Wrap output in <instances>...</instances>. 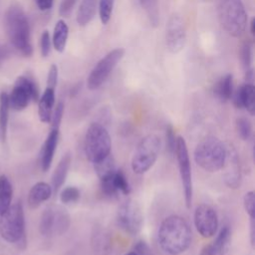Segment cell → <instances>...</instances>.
<instances>
[{
    "instance_id": "cell-1",
    "label": "cell",
    "mask_w": 255,
    "mask_h": 255,
    "mask_svg": "<svg viewBox=\"0 0 255 255\" xmlns=\"http://www.w3.org/2000/svg\"><path fill=\"white\" fill-rule=\"evenodd\" d=\"M191 229L184 218L169 215L162 220L157 232L160 248L169 255L185 252L191 243Z\"/></svg>"
},
{
    "instance_id": "cell-2",
    "label": "cell",
    "mask_w": 255,
    "mask_h": 255,
    "mask_svg": "<svg viewBox=\"0 0 255 255\" xmlns=\"http://www.w3.org/2000/svg\"><path fill=\"white\" fill-rule=\"evenodd\" d=\"M4 27L9 42L14 50L23 57H31L33 46L29 20L18 4H12L5 12Z\"/></svg>"
},
{
    "instance_id": "cell-3",
    "label": "cell",
    "mask_w": 255,
    "mask_h": 255,
    "mask_svg": "<svg viewBox=\"0 0 255 255\" xmlns=\"http://www.w3.org/2000/svg\"><path fill=\"white\" fill-rule=\"evenodd\" d=\"M218 20L225 32L234 37H242L247 29L248 16L242 0H216Z\"/></svg>"
},
{
    "instance_id": "cell-4",
    "label": "cell",
    "mask_w": 255,
    "mask_h": 255,
    "mask_svg": "<svg viewBox=\"0 0 255 255\" xmlns=\"http://www.w3.org/2000/svg\"><path fill=\"white\" fill-rule=\"evenodd\" d=\"M0 235L11 244L25 246V215L21 202L11 204L8 210L0 215Z\"/></svg>"
},
{
    "instance_id": "cell-5",
    "label": "cell",
    "mask_w": 255,
    "mask_h": 255,
    "mask_svg": "<svg viewBox=\"0 0 255 255\" xmlns=\"http://www.w3.org/2000/svg\"><path fill=\"white\" fill-rule=\"evenodd\" d=\"M226 156V145L215 136L202 139L194 150V160L202 169L215 172L222 168Z\"/></svg>"
},
{
    "instance_id": "cell-6",
    "label": "cell",
    "mask_w": 255,
    "mask_h": 255,
    "mask_svg": "<svg viewBox=\"0 0 255 255\" xmlns=\"http://www.w3.org/2000/svg\"><path fill=\"white\" fill-rule=\"evenodd\" d=\"M112 140L107 128L99 124L93 123L87 129L84 141V149L87 158L95 163L111 154Z\"/></svg>"
},
{
    "instance_id": "cell-7",
    "label": "cell",
    "mask_w": 255,
    "mask_h": 255,
    "mask_svg": "<svg viewBox=\"0 0 255 255\" xmlns=\"http://www.w3.org/2000/svg\"><path fill=\"white\" fill-rule=\"evenodd\" d=\"M161 141L155 134L144 136L135 147L131 158V169L136 174H143L150 169L155 163L159 151Z\"/></svg>"
},
{
    "instance_id": "cell-8",
    "label": "cell",
    "mask_w": 255,
    "mask_h": 255,
    "mask_svg": "<svg viewBox=\"0 0 255 255\" xmlns=\"http://www.w3.org/2000/svg\"><path fill=\"white\" fill-rule=\"evenodd\" d=\"M125 55L123 48H116L107 53L92 69L87 79V87L91 91L99 89L113 73Z\"/></svg>"
},
{
    "instance_id": "cell-9",
    "label": "cell",
    "mask_w": 255,
    "mask_h": 255,
    "mask_svg": "<svg viewBox=\"0 0 255 255\" xmlns=\"http://www.w3.org/2000/svg\"><path fill=\"white\" fill-rule=\"evenodd\" d=\"M71 225V217L66 209L60 206L46 208L40 218L39 231L43 236L63 235Z\"/></svg>"
},
{
    "instance_id": "cell-10",
    "label": "cell",
    "mask_w": 255,
    "mask_h": 255,
    "mask_svg": "<svg viewBox=\"0 0 255 255\" xmlns=\"http://www.w3.org/2000/svg\"><path fill=\"white\" fill-rule=\"evenodd\" d=\"M10 109L23 111L33 101L39 100V90L36 82L27 76H20L16 79L14 87L8 94Z\"/></svg>"
},
{
    "instance_id": "cell-11",
    "label": "cell",
    "mask_w": 255,
    "mask_h": 255,
    "mask_svg": "<svg viewBox=\"0 0 255 255\" xmlns=\"http://www.w3.org/2000/svg\"><path fill=\"white\" fill-rule=\"evenodd\" d=\"M117 224L130 235L139 233L143 224V215L139 204L132 199L122 202L117 211Z\"/></svg>"
},
{
    "instance_id": "cell-12",
    "label": "cell",
    "mask_w": 255,
    "mask_h": 255,
    "mask_svg": "<svg viewBox=\"0 0 255 255\" xmlns=\"http://www.w3.org/2000/svg\"><path fill=\"white\" fill-rule=\"evenodd\" d=\"M175 156L178 162V168H179V174H180L185 204L187 207H190L192 202V194H193L191 167H190V160H189L187 145L182 136H177L176 138Z\"/></svg>"
},
{
    "instance_id": "cell-13",
    "label": "cell",
    "mask_w": 255,
    "mask_h": 255,
    "mask_svg": "<svg viewBox=\"0 0 255 255\" xmlns=\"http://www.w3.org/2000/svg\"><path fill=\"white\" fill-rule=\"evenodd\" d=\"M186 43V28L178 13L170 15L165 26V46L171 54L181 52Z\"/></svg>"
},
{
    "instance_id": "cell-14",
    "label": "cell",
    "mask_w": 255,
    "mask_h": 255,
    "mask_svg": "<svg viewBox=\"0 0 255 255\" xmlns=\"http://www.w3.org/2000/svg\"><path fill=\"white\" fill-rule=\"evenodd\" d=\"M194 225L197 232L204 238L212 237L218 228L216 211L207 204H200L194 211Z\"/></svg>"
},
{
    "instance_id": "cell-15",
    "label": "cell",
    "mask_w": 255,
    "mask_h": 255,
    "mask_svg": "<svg viewBox=\"0 0 255 255\" xmlns=\"http://www.w3.org/2000/svg\"><path fill=\"white\" fill-rule=\"evenodd\" d=\"M221 169H224L223 177L226 185L230 188H237L241 182L240 162L236 150L230 145H226V156Z\"/></svg>"
},
{
    "instance_id": "cell-16",
    "label": "cell",
    "mask_w": 255,
    "mask_h": 255,
    "mask_svg": "<svg viewBox=\"0 0 255 255\" xmlns=\"http://www.w3.org/2000/svg\"><path fill=\"white\" fill-rule=\"evenodd\" d=\"M232 96L237 109H245L251 116L255 114V89L252 83L243 84Z\"/></svg>"
},
{
    "instance_id": "cell-17",
    "label": "cell",
    "mask_w": 255,
    "mask_h": 255,
    "mask_svg": "<svg viewBox=\"0 0 255 255\" xmlns=\"http://www.w3.org/2000/svg\"><path fill=\"white\" fill-rule=\"evenodd\" d=\"M59 129L58 128H52L47 135L40 152V164L43 171H48L51 167L55 151L57 149L59 141Z\"/></svg>"
},
{
    "instance_id": "cell-18",
    "label": "cell",
    "mask_w": 255,
    "mask_h": 255,
    "mask_svg": "<svg viewBox=\"0 0 255 255\" xmlns=\"http://www.w3.org/2000/svg\"><path fill=\"white\" fill-rule=\"evenodd\" d=\"M53 189L49 183L44 181L35 183L28 193L27 201L29 207L32 209L39 207L43 202L47 201L51 197Z\"/></svg>"
},
{
    "instance_id": "cell-19",
    "label": "cell",
    "mask_w": 255,
    "mask_h": 255,
    "mask_svg": "<svg viewBox=\"0 0 255 255\" xmlns=\"http://www.w3.org/2000/svg\"><path fill=\"white\" fill-rule=\"evenodd\" d=\"M55 108V90L51 88L45 89L38 102V116L42 123L49 124Z\"/></svg>"
},
{
    "instance_id": "cell-20",
    "label": "cell",
    "mask_w": 255,
    "mask_h": 255,
    "mask_svg": "<svg viewBox=\"0 0 255 255\" xmlns=\"http://www.w3.org/2000/svg\"><path fill=\"white\" fill-rule=\"evenodd\" d=\"M71 162H72V154L70 152H66L58 162L52 175L51 186L54 192H57L64 184L71 166Z\"/></svg>"
},
{
    "instance_id": "cell-21",
    "label": "cell",
    "mask_w": 255,
    "mask_h": 255,
    "mask_svg": "<svg viewBox=\"0 0 255 255\" xmlns=\"http://www.w3.org/2000/svg\"><path fill=\"white\" fill-rule=\"evenodd\" d=\"M99 0H82L78 11L76 20L79 26H87L96 16Z\"/></svg>"
},
{
    "instance_id": "cell-22",
    "label": "cell",
    "mask_w": 255,
    "mask_h": 255,
    "mask_svg": "<svg viewBox=\"0 0 255 255\" xmlns=\"http://www.w3.org/2000/svg\"><path fill=\"white\" fill-rule=\"evenodd\" d=\"M214 96L222 103L228 102L233 95V76L226 74L222 76L213 87Z\"/></svg>"
},
{
    "instance_id": "cell-23",
    "label": "cell",
    "mask_w": 255,
    "mask_h": 255,
    "mask_svg": "<svg viewBox=\"0 0 255 255\" xmlns=\"http://www.w3.org/2000/svg\"><path fill=\"white\" fill-rule=\"evenodd\" d=\"M92 248L97 255H108L112 248V239L105 229H97L92 236Z\"/></svg>"
},
{
    "instance_id": "cell-24",
    "label": "cell",
    "mask_w": 255,
    "mask_h": 255,
    "mask_svg": "<svg viewBox=\"0 0 255 255\" xmlns=\"http://www.w3.org/2000/svg\"><path fill=\"white\" fill-rule=\"evenodd\" d=\"M69 36V27L65 20L60 19L56 22L53 36H52V45L58 53H63L65 51Z\"/></svg>"
},
{
    "instance_id": "cell-25",
    "label": "cell",
    "mask_w": 255,
    "mask_h": 255,
    "mask_svg": "<svg viewBox=\"0 0 255 255\" xmlns=\"http://www.w3.org/2000/svg\"><path fill=\"white\" fill-rule=\"evenodd\" d=\"M13 187L9 178L2 174L0 175V215H2L12 204Z\"/></svg>"
},
{
    "instance_id": "cell-26",
    "label": "cell",
    "mask_w": 255,
    "mask_h": 255,
    "mask_svg": "<svg viewBox=\"0 0 255 255\" xmlns=\"http://www.w3.org/2000/svg\"><path fill=\"white\" fill-rule=\"evenodd\" d=\"M9 99L6 92H1L0 94V139L5 142L8 130V121H9Z\"/></svg>"
},
{
    "instance_id": "cell-27",
    "label": "cell",
    "mask_w": 255,
    "mask_h": 255,
    "mask_svg": "<svg viewBox=\"0 0 255 255\" xmlns=\"http://www.w3.org/2000/svg\"><path fill=\"white\" fill-rule=\"evenodd\" d=\"M231 240V231L229 226L224 225L218 232L212 243L217 255H229V246Z\"/></svg>"
},
{
    "instance_id": "cell-28",
    "label": "cell",
    "mask_w": 255,
    "mask_h": 255,
    "mask_svg": "<svg viewBox=\"0 0 255 255\" xmlns=\"http://www.w3.org/2000/svg\"><path fill=\"white\" fill-rule=\"evenodd\" d=\"M93 164H94L95 171L98 174V177L100 180L113 175L117 170L116 162H115V159L112 154H109L105 158H103L100 161L95 162Z\"/></svg>"
},
{
    "instance_id": "cell-29",
    "label": "cell",
    "mask_w": 255,
    "mask_h": 255,
    "mask_svg": "<svg viewBox=\"0 0 255 255\" xmlns=\"http://www.w3.org/2000/svg\"><path fill=\"white\" fill-rule=\"evenodd\" d=\"M141 8L144 10L146 17L151 26L156 27L159 23V7L158 0H137Z\"/></svg>"
},
{
    "instance_id": "cell-30",
    "label": "cell",
    "mask_w": 255,
    "mask_h": 255,
    "mask_svg": "<svg viewBox=\"0 0 255 255\" xmlns=\"http://www.w3.org/2000/svg\"><path fill=\"white\" fill-rule=\"evenodd\" d=\"M115 0H99L98 2V10H99V16L102 24L107 25L113 14Z\"/></svg>"
},
{
    "instance_id": "cell-31",
    "label": "cell",
    "mask_w": 255,
    "mask_h": 255,
    "mask_svg": "<svg viewBox=\"0 0 255 255\" xmlns=\"http://www.w3.org/2000/svg\"><path fill=\"white\" fill-rule=\"evenodd\" d=\"M253 58V45L250 40H246L240 49V61L245 71L251 69Z\"/></svg>"
},
{
    "instance_id": "cell-32",
    "label": "cell",
    "mask_w": 255,
    "mask_h": 255,
    "mask_svg": "<svg viewBox=\"0 0 255 255\" xmlns=\"http://www.w3.org/2000/svg\"><path fill=\"white\" fill-rule=\"evenodd\" d=\"M236 126V130L238 135L243 139V140H248L252 136V124L251 122L244 117H240L236 120L235 123Z\"/></svg>"
},
{
    "instance_id": "cell-33",
    "label": "cell",
    "mask_w": 255,
    "mask_h": 255,
    "mask_svg": "<svg viewBox=\"0 0 255 255\" xmlns=\"http://www.w3.org/2000/svg\"><path fill=\"white\" fill-rule=\"evenodd\" d=\"M113 182H114V186L116 188V190L123 194L128 195L130 192V186L129 183L125 175V173L120 170L117 169V171L114 174V178H113Z\"/></svg>"
},
{
    "instance_id": "cell-34",
    "label": "cell",
    "mask_w": 255,
    "mask_h": 255,
    "mask_svg": "<svg viewBox=\"0 0 255 255\" xmlns=\"http://www.w3.org/2000/svg\"><path fill=\"white\" fill-rule=\"evenodd\" d=\"M80 190L75 186H68L60 193V200L64 204L75 203L80 199Z\"/></svg>"
},
{
    "instance_id": "cell-35",
    "label": "cell",
    "mask_w": 255,
    "mask_h": 255,
    "mask_svg": "<svg viewBox=\"0 0 255 255\" xmlns=\"http://www.w3.org/2000/svg\"><path fill=\"white\" fill-rule=\"evenodd\" d=\"M176 138L177 136L174 134L173 128L170 125H168L165 129V144H166V149L170 155H175Z\"/></svg>"
},
{
    "instance_id": "cell-36",
    "label": "cell",
    "mask_w": 255,
    "mask_h": 255,
    "mask_svg": "<svg viewBox=\"0 0 255 255\" xmlns=\"http://www.w3.org/2000/svg\"><path fill=\"white\" fill-rule=\"evenodd\" d=\"M51 48H52V39H51L49 31L45 30L42 32L41 38H40L41 55L44 58H47L51 53Z\"/></svg>"
},
{
    "instance_id": "cell-37",
    "label": "cell",
    "mask_w": 255,
    "mask_h": 255,
    "mask_svg": "<svg viewBox=\"0 0 255 255\" xmlns=\"http://www.w3.org/2000/svg\"><path fill=\"white\" fill-rule=\"evenodd\" d=\"M243 204L245 211L250 216V219L255 218V193L253 191H248L243 198Z\"/></svg>"
},
{
    "instance_id": "cell-38",
    "label": "cell",
    "mask_w": 255,
    "mask_h": 255,
    "mask_svg": "<svg viewBox=\"0 0 255 255\" xmlns=\"http://www.w3.org/2000/svg\"><path fill=\"white\" fill-rule=\"evenodd\" d=\"M64 108H65V106H64L63 102H59L56 105V107L54 108L51 122H50V123H52V128H60V125H61L63 115H64Z\"/></svg>"
},
{
    "instance_id": "cell-39",
    "label": "cell",
    "mask_w": 255,
    "mask_h": 255,
    "mask_svg": "<svg viewBox=\"0 0 255 255\" xmlns=\"http://www.w3.org/2000/svg\"><path fill=\"white\" fill-rule=\"evenodd\" d=\"M78 0H61L59 6V15L63 18H67L72 13Z\"/></svg>"
},
{
    "instance_id": "cell-40",
    "label": "cell",
    "mask_w": 255,
    "mask_h": 255,
    "mask_svg": "<svg viewBox=\"0 0 255 255\" xmlns=\"http://www.w3.org/2000/svg\"><path fill=\"white\" fill-rule=\"evenodd\" d=\"M58 76H59V72H58L57 65L55 64L51 65L48 72V76H47V88H51L55 90L58 83Z\"/></svg>"
},
{
    "instance_id": "cell-41",
    "label": "cell",
    "mask_w": 255,
    "mask_h": 255,
    "mask_svg": "<svg viewBox=\"0 0 255 255\" xmlns=\"http://www.w3.org/2000/svg\"><path fill=\"white\" fill-rule=\"evenodd\" d=\"M136 255H150V250L144 241H137L132 250Z\"/></svg>"
},
{
    "instance_id": "cell-42",
    "label": "cell",
    "mask_w": 255,
    "mask_h": 255,
    "mask_svg": "<svg viewBox=\"0 0 255 255\" xmlns=\"http://www.w3.org/2000/svg\"><path fill=\"white\" fill-rule=\"evenodd\" d=\"M11 55V49L9 46L0 43V67L6 62Z\"/></svg>"
},
{
    "instance_id": "cell-43",
    "label": "cell",
    "mask_w": 255,
    "mask_h": 255,
    "mask_svg": "<svg viewBox=\"0 0 255 255\" xmlns=\"http://www.w3.org/2000/svg\"><path fill=\"white\" fill-rule=\"evenodd\" d=\"M35 2L41 11H48L53 7L54 0H35Z\"/></svg>"
},
{
    "instance_id": "cell-44",
    "label": "cell",
    "mask_w": 255,
    "mask_h": 255,
    "mask_svg": "<svg viewBox=\"0 0 255 255\" xmlns=\"http://www.w3.org/2000/svg\"><path fill=\"white\" fill-rule=\"evenodd\" d=\"M200 255H217V254L214 250L213 245L212 244H207L202 248Z\"/></svg>"
},
{
    "instance_id": "cell-45",
    "label": "cell",
    "mask_w": 255,
    "mask_h": 255,
    "mask_svg": "<svg viewBox=\"0 0 255 255\" xmlns=\"http://www.w3.org/2000/svg\"><path fill=\"white\" fill-rule=\"evenodd\" d=\"M250 27H251L250 32H251L252 35H254V19L251 20V22H250Z\"/></svg>"
},
{
    "instance_id": "cell-46",
    "label": "cell",
    "mask_w": 255,
    "mask_h": 255,
    "mask_svg": "<svg viewBox=\"0 0 255 255\" xmlns=\"http://www.w3.org/2000/svg\"><path fill=\"white\" fill-rule=\"evenodd\" d=\"M125 255H136L133 251H131V252H128V253H127V254H125Z\"/></svg>"
}]
</instances>
